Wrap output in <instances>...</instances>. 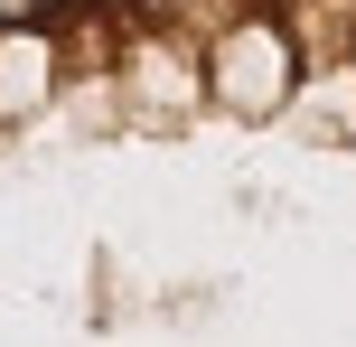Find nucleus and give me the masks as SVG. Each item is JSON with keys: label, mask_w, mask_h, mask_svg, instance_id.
Listing matches in <instances>:
<instances>
[{"label": "nucleus", "mask_w": 356, "mask_h": 347, "mask_svg": "<svg viewBox=\"0 0 356 347\" xmlns=\"http://www.w3.org/2000/svg\"><path fill=\"white\" fill-rule=\"evenodd\" d=\"M75 0H0V29H47V19H66Z\"/></svg>", "instance_id": "f257e3e1"}]
</instances>
